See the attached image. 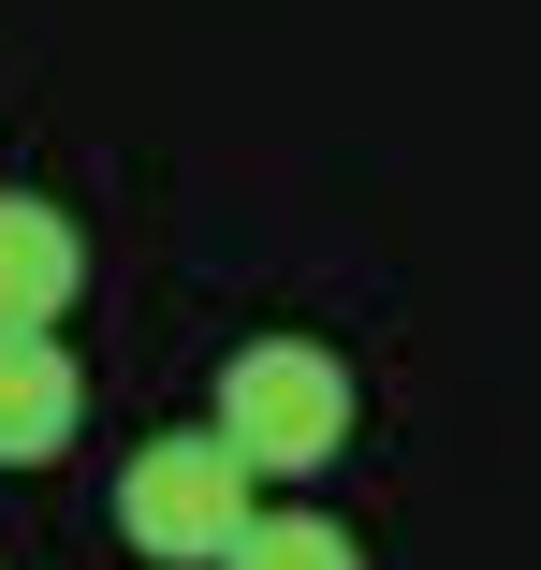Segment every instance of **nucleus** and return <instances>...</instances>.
Instances as JSON below:
<instances>
[{"label": "nucleus", "mask_w": 541, "mask_h": 570, "mask_svg": "<svg viewBox=\"0 0 541 570\" xmlns=\"http://www.w3.org/2000/svg\"><path fill=\"white\" fill-rule=\"evenodd\" d=\"M235 453L249 483H307L352 453V366L322 352V336H249V352L220 366V424H205Z\"/></svg>", "instance_id": "obj_1"}, {"label": "nucleus", "mask_w": 541, "mask_h": 570, "mask_svg": "<svg viewBox=\"0 0 541 570\" xmlns=\"http://www.w3.org/2000/svg\"><path fill=\"white\" fill-rule=\"evenodd\" d=\"M249 512H264V483H249L205 424H190V439H147L132 469H118V541L161 556V570H220Z\"/></svg>", "instance_id": "obj_2"}, {"label": "nucleus", "mask_w": 541, "mask_h": 570, "mask_svg": "<svg viewBox=\"0 0 541 570\" xmlns=\"http://www.w3.org/2000/svg\"><path fill=\"white\" fill-rule=\"evenodd\" d=\"M73 293H88V235L45 190H0V336H59Z\"/></svg>", "instance_id": "obj_3"}, {"label": "nucleus", "mask_w": 541, "mask_h": 570, "mask_svg": "<svg viewBox=\"0 0 541 570\" xmlns=\"http://www.w3.org/2000/svg\"><path fill=\"white\" fill-rule=\"evenodd\" d=\"M73 424H88V366L59 336H0V469H45Z\"/></svg>", "instance_id": "obj_4"}, {"label": "nucleus", "mask_w": 541, "mask_h": 570, "mask_svg": "<svg viewBox=\"0 0 541 570\" xmlns=\"http://www.w3.org/2000/svg\"><path fill=\"white\" fill-rule=\"evenodd\" d=\"M220 570H366V541H352L337 512H249Z\"/></svg>", "instance_id": "obj_5"}]
</instances>
